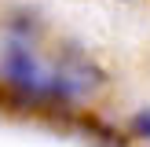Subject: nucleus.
Returning <instances> with one entry per match:
<instances>
[{"label":"nucleus","mask_w":150,"mask_h":147,"mask_svg":"<svg viewBox=\"0 0 150 147\" xmlns=\"http://www.w3.org/2000/svg\"><path fill=\"white\" fill-rule=\"evenodd\" d=\"M128 132H132L136 140H143V143H150V110H139V114H132Z\"/></svg>","instance_id":"2"},{"label":"nucleus","mask_w":150,"mask_h":147,"mask_svg":"<svg viewBox=\"0 0 150 147\" xmlns=\"http://www.w3.org/2000/svg\"><path fill=\"white\" fill-rule=\"evenodd\" d=\"M0 74H4L15 88L37 92V85H40V77H37V59H33V51L22 48V44H7L4 59H0Z\"/></svg>","instance_id":"1"}]
</instances>
